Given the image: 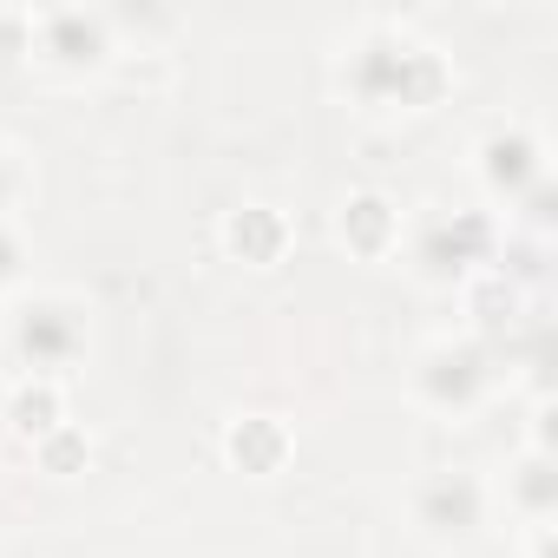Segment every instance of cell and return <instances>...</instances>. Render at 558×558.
<instances>
[{"label": "cell", "mask_w": 558, "mask_h": 558, "mask_svg": "<svg viewBox=\"0 0 558 558\" xmlns=\"http://www.w3.org/2000/svg\"><path fill=\"white\" fill-rule=\"evenodd\" d=\"M381 47L375 53H362L355 60V93L368 99V106H434L440 93H447V60L434 53V47H421V40H408V34H375Z\"/></svg>", "instance_id": "cell-1"}, {"label": "cell", "mask_w": 558, "mask_h": 558, "mask_svg": "<svg viewBox=\"0 0 558 558\" xmlns=\"http://www.w3.org/2000/svg\"><path fill=\"white\" fill-rule=\"evenodd\" d=\"M8 342H14V355H21L34 375H47V381H53V368H66V362L86 349L80 303H66V296H40V303H27V310L14 316Z\"/></svg>", "instance_id": "cell-2"}, {"label": "cell", "mask_w": 558, "mask_h": 558, "mask_svg": "<svg viewBox=\"0 0 558 558\" xmlns=\"http://www.w3.org/2000/svg\"><path fill=\"white\" fill-rule=\"evenodd\" d=\"M414 519L427 532H440V538H460V532H473L486 519V486L473 473H453V466L447 473H427L414 486Z\"/></svg>", "instance_id": "cell-3"}, {"label": "cell", "mask_w": 558, "mask_h": 558, "mask_svg": "<svg viewBox=\"0 0 558 558\" xmlns=\"http://www.w3.org/2000/svg\"><path fill=\"white\" fill-rule=\"evenodd\" d=\"M223 250L236 256V263H250V269H276L290 256V243H296V223L276 210V204H236L230 217H223Z\"/></svg>", "instance_id": "cell-4"}, {"label": "cell", "mask_w": 558, "mask_h": 558, "mask_svg": "<svg viewBox=\"0 0 558 558\" xmlns=\"http://www.w3.org/2000/svg\"><path fill=\"white\" fill-rule=\"evenodd\" d=\"M223 460L250 480H269V473H283L296 460V434L290 421H276V414H236L223 427Z\"/></svg>", "instance_id": "cell-5"}, {"label": "cell", "mask_w": 558, "mask_h": 558, "mask_svg": "<svg viewBox=\"0 0 558 558\" xmlns=\"http://www.w3.org/2000/svg\"><path fill=\"white\" fill-rule=\"evenodd\" d=\"M336 236H342L355 256H368V263L395 256V250H401V210H395V197H381V191H349V197L336 204Z\"/></svg>", "instance_id": "cell-6"}, {"label": "cell", "mask_w": 558, "mask_h": 558, "mask_svg": "<svg viewBox=\"0 0 558 558\" xmlns=\"http://www.w3.org/2000/svg\"><path fill=\"white\" fill-rule=\"evenodd\" d=\"M8 427L34 447V440H47L53 427H66V388L60 381H47V375H27V381H14V395H8Z\"/></svg>", "instance_id": "cell-7"}, {"label": "cell", "mask_w": 558, "mask_h": 558, "mask_svg": "<svg viewBox=\"0 0 558 558\" xmlns=\"http://www.w3.org/2000/svg\"><path fill=\"white\" fill-rule=\"evenodd\" d=\"M414 388L434 401V408H466L480 395V355L473 349H434L414 375Z\"/></svg>", "instance_id": "cell-8"}, {"label": "cell", "mask_w": 558, "mask_h": 558, "mask_svg": "<svg viewBox=\"0 0 558 558\" xmlns=\"http://www.w3.org/2000/svg\"><path fill=\"white\" fill-rule=\"evenodd\" d=\"M34 34H47V60H60V66L106 60V27L86 14H47V21H34Z\"/></svg>", "instance_id": "cell-9"}, {"label": "cell", "mask_w": 558, "mask_h": 558, "mask_svg": "<svg viewBox=\"0 0 558 558\" xmlns=\"http://www.w3.org/2000/svg\"><path fill=\"white\" fill-rule=\"evenodd\" d=\"M480 171H486L493 191H519L525 178H538V145L525 132H493L480 145Z\"/></svg>", "instance_id": "cell-10"}, {"label": "cell", "mask_w": 558, "mask_h": 558, "mask_svg": "<svg viewBox=\"0 0 558 558\" xmlns=\"http://www.w3.org/2000/svg\"><path fill=\"white\" fill-rule=\"evenodd\" d=\"M34 460H40V473H53V480H73V473H86V460H93V440H86V427H53L47 440H34Z\"/></svg>", "instance_id": "cell-11"}, {"label": "cell", "mask_w": 558, "mask_h": 558, "mask_svg": "<svg viewBox=\"0 0 558 558\" xmlns=\"http://www.w3.org/2000/svg\"><path fill=\"white\" fill-rule=\"evenodd\" d=\"M21 191H27V165H21L8 145H0V210H14V204H21Z\"/></svg>", "instance_id": "cell-12"}, {"label": "cell", "mask_w": 558, "mask_h": 558, "mask_svg": "<svg viewBox=\"0 0 558 558\" xmlns=\"http://www.w3.org/2000/svg\"><path fill=\"white\" fill-rule=\"evenodd\" d=\"M27 269V243L14 236V223L0 217V283H14V276Z\"/></svg>", "instance_id": "cell-13"}, {"label": "cell", "mask_w": 558, "mask_h": 558, "mask_svg": "<svg viewBox=\"0 0 558 558\" xmlns=\"http://www.w3.org/2000/svg\"><path fill=\"white\" fill-rule=\"evenodd\" d=\"M34 47V14H0V53H27Z\"/></svg>", "instance_id": "cell-14"}]
</instances>
